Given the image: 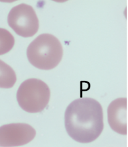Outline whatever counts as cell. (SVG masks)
Returning a JSON list of instances; mask_svg holds the SVG:
<instances>
[{
	"mask_svg": "<svg viewBox=\"0 0 128 147\" xmlns=\"http://www.w3.org/2000/svg\"><path fill=\"white\" fill-rule=\"evenodd\" d=\"M103 115L102 107L96 99H76L68 105L65 111L64 124L67 133L77 142H93L103 131Z\"/></svg>",
	"mask_w": 128,
	"mask_h": 147,
	"instance_id": "6da1fadb",
	"label": "cell"
},
{
	"mask_svg": "<svg viewBox=\"0 0 128 147\" xmlns=\"http://www.w3.org/2000/svg\"><path fill=\"white\" fill-rule=\"evenodd\" d=\"M63 49L59 40L51 34H42L30 43L27 57L33 66L41 70L55 68L61 61Z\"/></svg>",
	"mask_w": 128,
	"mask_h": 147,
	"instance_id": "7a4b0ae2",
	"label": "cell"
},
{
	"mask_svg": "<svg viewBox=\"0 0 128 147\" xmlns=\"http://www.w3.org/2000/svg\"><path fill=\"white\" fill-rule=\"evenodd\" d=\"M51 91L46 83L37 78H30L21 84L17 92L19 105L31 113L43 111L49 104Z\"/></svg>",
	"mask_w": 128,
	"mask_h": 147,
	"instance_id": "3957f363",
	"label": "cell"
},
{
	"mask_svg": "<svg viewBox=\"0 0 128 147\" xmlns=\"http://www.w3.org/2000/svg\"><path fill=\"white\" fill-rule=\"evenodd\" d=\"M7 21L15 33L25 38L34 36L39 27L35 11L31 5L25 3L13 7L9 13Z\"/></svg>",
	"mask_w": 128,
	"mask_h": 147,
	"instance_id": "277c9868",
	"label": "cell"
},
{
	"mask_svg": "<svg viewBox=\"0 0 128 147\" xmlns=\"http://www.w3.org/2000/svg\"><path fill=\"white\" fill-rule=\"evenodd\" d=\"M36 131L27 123H11L0 127V146L25 145L34 139Z\"/></svg>",
	"mask_w": 128,
	"mask_h": 147,
	"instance_id": "5b68a950",
	"label": "cell"
},
{
	"mask_svg": "<svg viewBox=\"0 0 128 147\" xmlns=\"http://www.w3.org/2000/svg\"><path fill=\"white\" fill-rule=\"evenodd\" d=\"M108 123L113 131L121 135L127 134V99L118 98L108 108Z\"/></svg>",
	"mask_w": 128,
	"mask_h": 147,
	"instance_id": "8992f818",
	"label": "cell"
},
{
	"mask_svg": "<svg viewBox=\"0 0 128 147\" xmlns=\"http://www.w3.org/2000/svg\"><path fill=\"white\" fill-rule=\"evenodd\" d=\"M16 81V74L14 69L0 60V88L9 89L14 87Z\"/></svg>",
	"mask_w": 128,
	"mask_h": 147,
	"instance_id": "52a82bcc",
	"label": "cell"
},
{
	"mask_svg": "<svg viewBox=\"0 0 128 147\" xmlns=\"http://www.w3.org/2000/svg\"><path fill=\"white\" fill-rule=\"evenodd\" d=\"M15 45V38L13 34L7 29L0 28V55L7 53Z\"/></svg>",
	"mask_w": 128,
	"mask_h": 147,
	"instance_id": "ba28073f",
	"label": "cell"
}]
</instances>
